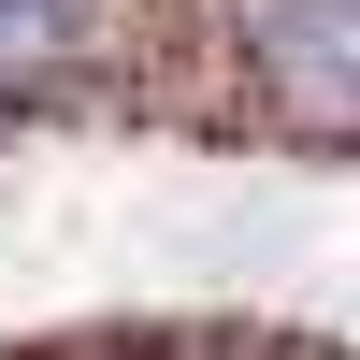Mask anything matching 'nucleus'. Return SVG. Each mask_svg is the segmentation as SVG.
Segmentation results:
<instances>
[{"instance_id":"nucleus-1","label":"nucleus","mask_w":360,"mask_h":360,"mask_svg":"<svg viewBox=\"0 0 360 360\" xmlns=\"http://www.w3.org/2000/svg\"><path fill=\"white\" fill-rule=\"evenodd\" d=\"M245 72L303 130H360V0H231Z\"/></svg>"},{"instance_id":"nucleus-2","label":"nucleus","mask_w":360,"mask_h":360,"mask_svg":"<svg viewBox=\"0 0 360 360\" xmlns=\"http://www.w3.org/2000/svg\"><path fill=\"white\" fill-rule=\"evenodd\" d=\"M115 29V0H0V101H44L58 72H86Z\"/></svg>"}]
</instances>
